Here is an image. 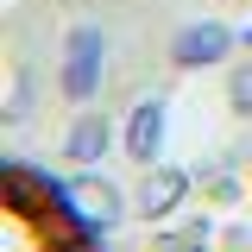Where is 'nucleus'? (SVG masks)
Wrapping results in <instances>:
<instances>
[{
    "mask_svg": "<svg viewBox=\"0 0 252 252\" xmlns=\"http://www.w3.org/2000/svg\"><path fill=\"white\" fill-rule=\"evenodd\" d=\"M57 202L82 220V233H89V240L101 233V227H114V220H120V189L107 183V177H94V170H82V177L57 183Z\"/></svg>",
    "mask_w": 252,
    "mask_h": 252,
    "instance_id": "nucleus-1",
    "label": "nucleus"
},
{
    "mask_svg": "<svg viewBox=\"0 0 252 252\" xmlns=\"http://www.w3.org/2000/svg\"><path fill=\"white\" fill-rule=\"evenodd\" d=\"M101 51H107V38L94 26L69 32V51H63V94L69 101H89L94 94V82H101Z\"/></svg>",
    "mask_w": 252,
    "mask_h": 252,
    "instance_id": "nucleus-2",
    "label": "nucleus"
},
{
    "mask_svg": "<svg viewBox=\"0 0 252 252\" xmlns=\"http://www.w3.org/2000/svg\"><path fill=\"white\" fill-rule=\"evenodd\" d=\"M158 152H164V101L145 94L132 107V120H126V158L132 164H158Z\"/></svg>",
    "mask_w": 252,
    "mask_h": 252,
    "instance_id": "nucleus-3",
    "label": "nucleus"
},
{
    "mask_svg": "<svg viewBox=\"0 0 252 252\" xmlns=\"http://www.w3.org/2000/svg\"><path fill=\"white\" fill-rule=\"evenodd\" d=\"M227 51H233V32H227V26H215V19H202V26L177 32V63H183V69H202V63H220Z\"/></svg>",
    "mask_w": 252,
    "mask_h": 252,
    "instance_id": "nucleus-4",
    "label": "nucleus"
},
{
    "mask_svg": "<svg viewBox=\"0 0 252 252\" xmlns=\"http://www.w3.org/2000/svg\"><path fill=\"white\" fill-rule=\"evenodd\" d=\"M183 189H189V177H183V170H152V164H145V183H139V215H152V220L177 215Z\"/></svg>",
    "mask_w": 252,
    "mask_h": 252,
    "instance_id": "nucleus-5",
    "label": "nucleus"
},
{
    "mask_svg": "<svg viewBox=\"0 0 252 252\" xmlns=\"http://www.w3.org/2000/svg\"><path fill=\"white\" fill-rule=\"evenodd\" d=\"M63 152L76 158V164H94V158H107V120H76L69 126V139H63Z\"/></svg>",
    "mask_w": 252,
    "mask_h": 252,
    "instance_id": "nucleus-6",
    "label": "nucleus"
},
{
    "mask_svg": "<svg viewBox=\"0 0 252 252\" xmlns=\"http://www.w3.org/2000/svg\"><path fill=\"white\" fill-rule=\"evenodd\" d=\"M233 101H240V107H246V114H252V69H246V76H240V82H233Z\"/></svg>",
    "mask_w": 252,
    "mask_h": 252,
    "instance_id": "nucleus-7",
    "label": "nucleus"
},
{
    "mask_svg": "<svg viewBox=\"0 0 252 252\" xmlns=\"http://www.w3.org/2000/svg\"><path fill=\"white\" fill-rule=\"evenodd\" d=\"M246 44H252V32H246Z\"/></svg>",
    "mask_w": 252,
    "mask_h": 252,
    "instance_id": "nucleus-8",
    "label": "nucleus"
}]
</instances>
